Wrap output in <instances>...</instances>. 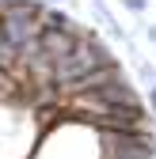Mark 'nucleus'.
<instances>
[{
	"mask_svg": "<svg viewBox=\"0 0 156 159\" xmlns=\"http://www.w3.org/2000/svg\"><path fill=\"white\" fill-rule=\"evenodd\" d=\"M110 61H114V53L107 49V42L95 38L91 30H84V34L72 42V49H69L61 61L53 65V72H50V84H53L57 98L69 95V87L76 84V80H84L88 72H95L99 65H110Z\"/></svg>",
	"mask_w": 156,
	"mask_h": 159,
	"instance_id": "obj_1",
	"label": "nucleus"
},
{
	"mask_svg": "<svg viewBox=\"0 0 156 159\" xmlns=\"http://www.w3.org/2000/svg\"><path fill=\"white\" fill-rule=\"evenodd\" d=\"M122 8L133 11V15H145V11H149V0H122Z\"/></svg>",
	"mask_w": 156,
	"mask_h": 159,
	"instance_id": "obj_2",
	"label": "nucleus"
},
{
	"mask_svg": "<svg viewBox=\"0 0 156 159\" xmlns=\"http://www.w3.org/2000/svg\"><path fill=\"white\" fill-rule=\"evenodd\" d=\"M149 110H156V84L149 87Z\"/></svg>",
	"mask_w": 156,
	"mask_h": 159,
	"instance_id": "obj_3",
	"label": "nucleus"
},
{
	"mask_svg": "<svg viewBox=\"0 0 156 159\" xmlns=\"http://www.w3.org/2000/svg\"><path fill=\"white\" fill-rule=\"evenodd\" d=\"M149 34H152V42H156V27H152V30H149Z\"/></svg>",
	"mask_w": 156,
	"mask_h": 159,
	"instance_id": "obj_4",
	"label": "nucleus"
},
{
	"mask_svg": "<svg viewBox=\"0 0 156 159\" xmlns=\"http://www.w3.org/2000/svg\"><path fill=\"white\" fill-rule=\"evenodd\" d=\"M53 4H61V0H53Z\"/></svg>",
	"mask_w": 156,
	"mask_h": 159,
	"instance_id": "obj_5",
	"label": "nucleus"
},
{
	"mask_svg": "<svg viewBox=\"0 0 156 159\" xmlns=\"http://www.w3.org/2000/svg\"><path fill=\"white\" fill-rule=\"evenodd\" d=\"M0 4H4V0H0Z\"/></svg>",
	"mask_w": 156,
	"mask_h": 159,
	"instance_id": "obj_6",
	"label": "nucleus"
}]
</instances>
